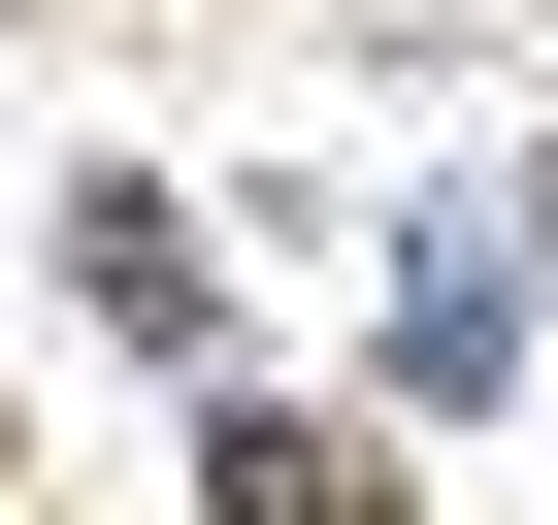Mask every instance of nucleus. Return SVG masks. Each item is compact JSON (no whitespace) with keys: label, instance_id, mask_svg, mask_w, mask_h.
<instances>
[{"label":"nucleus","instance_id":"1","mask_svg":"<svg viewBox=\"0 0 558 525\" xmlns=\"http://www.w3.org/2000/svg\"><path fill=\"white\" fill-rule=\"evenodd\" d=\"M197 492H230V525H395V460H362V427H296V394H230V460H197Z\"/></svg>","mask_w":558,"mask_h":525}]
</instances>
